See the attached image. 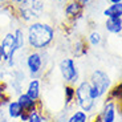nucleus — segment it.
Listing matches in <instances>:
<instances>
[{
  "label": "nucleus",
  "instance_id": "f3484780",
  "mask_svg": "<svg viewBox=\"0 0 122 122\" xmlns=\"http://www.w3.org/2000/svg\"><path fill=\"white\" fill-rule=\"evenodd\" d=\"M15 35V43H16V51H21L25 46V33L21 28H17V29L13 32Z\"/></svg>",
  "mask_w": 122,
  "mask_h": 122
},
{
  "label": "nucleus",
  "instance_id": "f03ea898",
  "mask_svg": "<svg viewBox=\"0 0 122 122\" xmlns=\"http://www.w3.org/2000/svg\"><path fill=\"white\" fill-rule=\"evenodd\" d=\"M45 9L44 0H24L21 3L13 5V12L21 21L33 23L40 19Z\"/></svg>",
  "mask_w": 122,
  "mask_h": 122
},
{
  "label": "nucleus",
  "instance_id": "4be33fe9",
  "mask_svg": "<svg viewBox=\"0 0 122 122\" xmlns=\"http://www.w3.org/2000/svg\"><path fill=\"white\" fill-rule=\"evenodd\" d=\"M52 3H56V4H65L68 0H51Z\"/></svg>",
  "mask_w": 122,
  "mask_h": 122
},
{
  "label": "nucleus",
  "instance_id": "b1692460",
  "mask_svg": "<svg viewBox=\"0 0 122 122\" xmlns=\"http://www.w3.org/2000/svg\"><path fill=\"white\" fill-rule=\"evenodd\" d=\"M78 1H80V3H81V4H82V5H84V7H85V5H86V4H88V3H89V1H90V0H78Z\"/></svg>",
  "mask_w": 122,
  "mask_h": 122
},
{
  "label": "nucleus",
  "instance_id": "7ed1b4c3",
  "mask_svg": "<svg viewBox=\"0 0 122 122\" xmlns=\"http://www.w3.org/2000/svg\"><path fill=\"white\" fill-rule=\"evenodd\" d=\"M89 81L88 80H82L78 81L74 89H76V102L78 105L80 110L85 112L86 114L94 113L96 107H97V101L92 100L89 96Z\"/></svg>",
  "mask_w": 122,
  "mask_h": 122
},
{
  "label": "nucleus",
  "instance_id": "a211bd4d",
  "mask_svg": "<svg viewBox=\"0 0 122 122\" xmlns=\"http://www.w3.org/2000/svg\"><path fill=\"white\" fill-rule=\"evenodd\" d=\"M25 122H45L44 113L41 112V109L35 110V112H30L29 116H28V119Z\"/></svg>",
  "mask_w": 122,
  "mask_h": 122
},
{
  "label": "nucleus",
  "instance_id": "9d476101",
  "mask_svg": "<svg viewBox=\"0 0 122 122\" xmlns=\"http://www.w3.org/2000/svg\"><path fill=\"white\" fill-rule=\"evenodd\" d=\"M25 94L30 98V100L40 102L41 98V80L40 78H30L29 82L25 89Z\"/></svg>",
  "mask_w": 122,
  "mask_h": 122
},
{
  "label": "nucleus",
  "instance_id": "2eb2a0df",
  "mask_svg": "<svg viewBox=\"0 0 122 122\" xmlns=\"http://www.w3.org/2000/svg\"><path fill=\"white\" fill-rule=\"evenodd\" d=\"M104 15L107 17H121L122 16V3L112 4L104 11Z\"/></svg>",
  "mask_w": 122,
  "mask_h": 122
},
{
  "label": "nucleus",
  "instance_id": "ddd939ff",
  "mask_svg": "<svg viewBox=\"0 0 122 122\" xmlns=\"http://www.w3.org/2000/svg\"><path fill=\"white\" fill-rule=\"evenodd\" d=\"M105 28L110 33L119 35L122 30V19L121 17H107L106 23H105Z\"/></svg>",
  "mask_w": 122,
  "mask_h": 122
},
{
  "label": "nucleus",
  "instance_id": "a878e982",
  "mask_svg": "<svg viewBox=\"0 0 122 122\" xmlns=\"http://www.w3.org/2000/svg\"><path fill=\"white\" fill-rule=\"evenodd\" d=\"M8 1H9V0H0V3H1V4H5V3H8Z\"/></svg>",
  "mask_w": 122,
  "mask_h": 122
},
{
  "label": "nucleus",
  "instance_id": "1a4fd4ad",
  "mask_svg": "<svg viewBox=\"0 0 122 122\" xmlns=\"http://www.w3.org/2000/svg\"><path fill=\"white\" fill-rule=\"evenodd\" d=\"M82 11H84V5L80 3L78 0H68L65 3L64 13L68 20L74 21L76 19H78L80 16L82 15Z\"/></svg>",
  "mask_w": 122,
  "mask_h": 122
},
{
  "label": "nucleus",
  "instance_id": "0eeeda50",
  "mask_svg": "<svg viewBox=\"0 0 122 122\" xmlns=\"http://www.w3.org/2000/svg\"><path fill=\"white\" fill-rule=\"evenodd\" d=\"M1 49L4 52V58H5L7 66H13L15 65V55H16V43H15V35L12 32L4 35V37L0 41Z\"/></svg>",
  "mask_w": 122,
  "mask_h": 122
},
{
  "label": "nucleus",
  "instance_id": "f257e3e1",
  "mask_svg": "<svg viewBox=\"0 0 122 122\" xmlns=\"http://www.w3.org/2000/svg\"><path fill=\"white\" fill-rule=\"evenodd\" d=\"M27 43L32 51H44L55 40V29L48 23L33 21L28 25Z\"/></svg>",
  "mask_w": 122,
  "mask_h": 122
},
{
  "label": "nucleus",
  "instance_id": "39448f33",
  "mask_svg": "<svg viewBox=\"0 0 122 122\" xmlns=\"http://www.w3.org/2000/svg\"><path fill=\"white\" fill-rule=\"evenodd\" d=\"M25 65H27L30 78H40L45 69V58L41 51L30 49V52L27 55V58H25Z\"/></svg>",
  "mask_w": 122,
  "mask_h": 122
},
{
  "label": "nucleus",
  "instance_id": "5701e85b",
  "mask_svg": "<svg viewBox=\"0 0 122 122\" xmlns=\"http://www.w3.org/2000/svg\"><path fill=\"white\" fill-rule=\"evenodd\" d=\"M21 1H24V0H9L8 3H11V4H13V5H16V4L21 3Z\"/></svg>",
  "mask_w": 122,
  "mask_h": 122
},
{
  "label": "nucleus",
  "instance_id": "aec40b11",
  "mask_svg": "<svg viewBox=\"0 0 122 122\" xmlns=\"http://www.w3.org/2000/svg\"><path fill=\"white\" fill-rule=\"evenodd\" d=\"M86 52H88V48H86V45L84 44L82 40L77 41L76 43V49H74V56H76V57H81V56H84Z\"/></svg>",
  "mask_w": 122,
  "mask_h": 122
},
{
  "label": "nucleus",
  "instance_id": "f8f14e48",
  "mask_svg": "<svg viewBox=\"0 0 122 122\" xmlns=\"http://www.w3.org/2000/svg\"><path fill=\"white\" fill-rule=\"evenodd\" d=\"M23 112H24V110L21 109L20 104H19L16 100L8 101V104H7V116L11 119H19L20 116L23 114Z\"/></svg>",
  "mask_w": 122,
  "mask_h": 122
},
{
  "label": "nucleus",
  "instance_id": "bb28decb",
  "mask_svg": "<svg viewBox=\"0 0 122 122\" xmlns=\"http://www.w3.org/2000/svg\"><path fill=\"white\" fill-rule=\"evenodd\" d=\"M86 122H94V121H93V119H88Z\"/></svg>",
  "mask_w": 122,
  "mask_h": 122
},
{
  "label": "nucleus",
  "instance_id": "6ab92c4d",
  "mask_svg": "<svg viewBox=\"0 0 122 122\" xmlns=\"http://www.w3.org/2000/svg\"><path fill=\"white\" fill-rule=\"evenodd\" d=\"M88 41H89V44H90L92 46H97V45H100L101 41H102V36H101L100 32H97V30H93V32L89 35Z\"/></svg>",
  "mask_w": 122,
  "mask_h": 122
},
{
  "label": "nucleus",
  "instance_id": "6e6552de",
  "mask_svg": "<svg viewBox=\"0 0 122 122\" xmlns=\"http://www.w3.org/2000/svg\"><path fill=\"white\" fill-rule=\"evenodd\" d=\"M101 122H116L117 117V101L106 100L100 113Z\"/></svg>",
  "mask_w": 122,
  "mask_h": 122
},
{
  "label": "nucleus",
  "instance_id": "412c9836",
  "mask_svg": "<svg viewBox=\"0 0 122 122\" xmlns=\"http://www.w3.org/2000/svg\"><path fill=\"white\" fill-rule=\"evenodd\" d=\"M5 64V58H4V52L1 49V45H0V65Z\"/></svg>",
  "mask_w": 122,
  "mask_h": 122
},
{
  "label": "nucleus",
  "instance_id": "9b49d317",
  "mask_svg": "<svg viewBox=\"0 0 122 122\" xmlns=\"http://www.w3.org/2000/svg\"><path fill=\"white\" fill-rule=\"evenodd\" d=\"M16 101L20 104L21 109L24 110V112H27V113H30V112L41 109V104H40V102H36V101H33V100H30L25 93H19Z\"/></svg>",
  "mask_w": 122,
  "mask_h": 122
},
{
  "label": "nucleus",
  "instance_id": "4468645a",
  "mask_svg": "<svg viewBox=\"0 0 122 122\" xmlns=\"http://www.w3.org/2000/svg\"><path fill=\"white\" fill-rule=\"evenodd\" d=\"M64 96H65V107H70L73 104H76V89H74V85L65 84Z\"/></svg>",
  "mask_w": 122,
  "mask_h": 122
},
{
  "label": "nucleus",
  "instance_id": "20e7f679",
  "mask_svg": "<svg viewBox=\"0 0 122 122\" xmlns=\"http://www.w3.org/2000/svg\"><path fill=\"white\" fill-rule=\"evenodd\" d=\"M58 72L65 84L76 86L80 81V70L73 58L65 57L58 62Z\"/></svg>",
  "mask_w": 122,
  "mask_h": 122
},
{
  "label": "nucleus",
  "instance_id": "dca6fc26",
  "mask_svg": "<svg viewBox=\"0 0 122 122\" xmlns=\"http://www.w3.org/2000/svg\"><path fill=\"white\" fill-rule=\"evenodd\" d=\"M89 119V114H86L82 110H73L72 114L68 117L66 122H86Z\"/></svg>",
  "mask_w": 122,
  "mask_h": 122
},
{
  "label": "nucleus",
  "instance_id": "393cba45",
  "mask_svg": "<svg viewBox=\"0 0 122 122\" xmlns=\"http://www.w3.org/2000/svg\"><path fill=\"white\" fill-rule=\"evenodd\" d=\"M112 4H118V3H122V0H109Z\"/></svg>",
  "mask_w": 122,
  "mask_h": 122
},
{
  "label": "nucleus",
  "instance_id": "423d86ee",
  "mask_svg": "<svg viewBox=\"0 0 122 122\" xmlns=\"http://www.w3.org/2000/svg\"><path fill=\"white\" fill-rule=\"evenodd\" d=\"M88 81H89V84H90V86H93V88L98 92L101 100L107 94V92L110 90V86H112L110 76L102 69L93 70Z\"/></svg>",
  "mask_w": 122,
  "mask_h": 122
}]
</instances>
